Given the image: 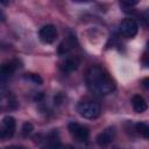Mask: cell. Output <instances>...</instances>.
<instances>
[{"mask_svg":"<svg viewBox=\"0 0 149 149\" xmlns=\"http://www.w3.org/2000/svg\"><path fill=\"white\" fill-rule=\"evenodd\" d=\"M69 132L71 133V135L77 139L78 141H86L88 139V135H90V132H88V128L80 125V123H77V122H70L69 126Z\"/></svg>","mask_w":149,"mask_h":149,"instance_id":"obj_5","label":"cell"},{"mask_svg":"<svg viewBox=\"0 0 149 149\" xmlns=\"http://www.w3.org/2000/svg\"><path fill=\"white\" fill-rule=\"evenodd\" d=\"M137 30H139V26L133 19L127 17V19L122 20V22L120 24V33L123 37L132 38L137 34Z\"/></svg>","mask_w":149,"mask_h":149,"instance_id":"obj_3","label":"cell"},{"mask_svg":"<svg viewBox=\"0 0 149 149\" xmlns=\"http://www.w3.org/2000/svg\"><path fill=\"white\" fill-rule=\"evenodd\" d=\"M115 149H120V148H115Z\"/></svg>","mask_w":149,"mask_h":149,"instance_id":"obj_20","label":"cell"},{"mask_svg":"<svg viewBox=\"0 0 149 149\" xmlns=\"http://www.w3.org/2000/svg\"><path fill=\"white\" fill-rule=\"evenodd\" d=\"M5 149H26V148L24 147H21V146H12V147L5 148Z\"/></svg>","mask_w":149,"mask_h":149,"instance_id":"obj_18","label":"cell"},{"mask_svg":"<svg viewBox=\"0 0 149 149\" xmlns=\"http://www.w3.org/2000/svg\"><path fill=\"white\" fill-rule=\"evenodd\" d=\"M86 84L91 92L105 95L115 90V81L100 66H92L86 73Z\"/></svg>","mask_w":149,"mask_h":149,"instance_id":"obj_1","label":"cell"},{"mask_svg":"<svg viewBox=\"0 0 149 149\" xmlns=\"http://www.w3.org/2000/svg\"><path fill=\"white\" fill-rule=\"evenodd\" d=\"M78 65H79V59L77 57H68V58H65L61 63L59 68H61V70L63 72H66L68 73V72L74 71L78 68Z\"/></svg>","mask_w":149,"mask_h":149,"instance_id":"obj_8","label":"cell"},{"mask_svg":"<svg viewBox=\"0 0 149 149\" xmlns=\"http://www.w3.org/2000/svg\"><path fill=\"white\" fill-rule=\"evenodd\" d=\"M15 119L10 115H7L2 119V126H1V137L6 139V137H12L14 132H15Z\"/></svg>","mask_w":149,"mask_h":149,"instance_id":"obj_6","label":"cell"},{"mask_svg":"<svg viewBox=\"0 0 149 149\" xmlns=\"http://www.w3.org/2000/svg\"><path fill=\"white\" fill-rule=\"evenodd\" d=\"M15 69H16V62L9 61L7 63H3L2 66H1V77H2V79H5L6 77H9L14 72Z\"/></svg>","mask_w":149,"mask_h":149,"instance_id":"obj_10","label":"cell"},{"mask_svg":"<svg viewBox=\"0 0 149 149\" xmlns=\"http://www.w3.org/2000/svg\"><path fill=\"white\" fill-rule=\"evenodd\" d=\"M38 36H40V40L45 43V44H50V43H54L58 36V33H57V29L55 26L52 24H47L44 27H42L40 29V33H38Z\"/></svg>","mask_w":149,"mask_h":149,"instance_id":"obj_4","label":"cell"},{"mask_svg":"<svg viewBox=\"0 0 149 149\" xmlns=\"http://www.w3.org/2000/svg\"><path fill=\"white\" fill-rule=\"evenodd\" d=\"M146 54L149 55V42H148V45H147V51H146Z\"/></svg>","mask_w":149,"mask_h":149,"instance_id":"obj_19","label":"cell"},{"mask_svg":"<svg viewBox=\"0 0 149 149\" xmlns=\"http://www.w3.org/2000/svg\"><path fill=\"white\" fill-rule=\"evenodd\" d=\"M41 149H62V144L56 137H50Z\"/></svg>","mask_w":149,"mask_h":149,"instance_id":"obj_12","label":"cell"},{"mask_svg":"<svg viewBox=\"0 0 149 149\" xmlns=\"http://www.w3.org/2000/svg\"><path fill=\"white\" fill-rule=\"evenodd\" d=\"M142 85L144 86V88L149 90V77H147V78H143V80H142Z\"/></svg>","mask_w":149,"mask_h":149,"instance_id":"obj_17","label":"cell"},{"mask_svg":"<svg viewBox=\"0 0 149 149\" xmlns=\"http://www.w3.org/2000/svg\"><path fill=\"white\" fill-rule=\"evenodd\" d=\"M132 105H133L134 111L137 112V113H143L148 108V105H147L146 100L140 94H135L132 98Z\"/></svg>","mask_w":149,"mask_h":149,"instance_id":"obj_9","label":"cell"},{"mask_svg":"<svg viewBox=\"0 0 149 149\" xmlns=\"http://www.w3.org/2000/svg\"><path fill=\"white\" fill-rule=\"evenodd\" d=\"M24 78H27V79H29L30 81H33V83H35V84H38V85L43 83L42 77H41L40 74H37V73H27V74L24 76Z\"/></svg>","mask_w":149,"mask_h":149,"instance_id":"obj_13","label":"cell"},{"mask_svg":"<svg viewBox=\"0 0 149 149\" xmlns=\"http://www.w3.org/2000/svg\"><path fill=\"white\" fill-rule=\"evenodd\" d=\"M77 112L85 119H95L100 115V106L95 102L84 101L77 106Z\"/></svg>","mask_w":149,"mask_h":149,"instance_id":"obj_2","label":"cell"},{"mask_svg":"<svg viewBox=\"0 0 149 149\" xmlns=\"http://www.w3.org/2000/svg\"><path fill=\"white\" fill-rule=\"evenodd\" d=\"M114 136H115V128L114 127H108V128L104 129L101 133L98 134V136H97V143L100 147L105 148V147H107L113 141Z\"/></svg>","mask_w":149,"mask_h":149,"instance_id":"obj_7","label":"cell"},{"mask_svg":"<svg viewBox=\"0 0 149 149\" xmlns=\"http://www.w3.org/2000/svg\"><path fill=\"white\" fill-rule=\"evenodd\" d=\"M135 130L144 139H149V125L144 122H137L135 125Z\"/></svg>","mask_w":149,"mask_h":149,"instance_id":"obj_11","label":"cell"},{"mask_svg":"<svg viewBox=\"0 0 149 149\" xmlns=\"http://www.w3.org/2000/svg\"><path fill=\"white\" fill-rule=\"evenodd\" d=\"M33 129H34V127H33V125L30 122H24L23 126H22V135L23 136H28L33 132Z\"/></svg>","mask_w":149,"mask_h":149,"instance_id":"obj_15","label":"cell"},{"mask_svg":"<svg viewBox=\"0 0 149 149\" xmlns=\"http://www.w3.org/2000/svg\"><path fill=\"white\" fill-rule=\"evenodd\" d=\"M142 20H143L144 24L149 28V8L143 12V14H142Z\"/></svg>","mask_w":149,"mask_h":149,"instance_id":"obj_16","label":"cell"},{"mask_svg":"<svg viewBox=\"0 0 149 149\" xmlns=\"http://www.w3.org/2000/svg\"><path fill=\"white\" fill-rule=\"evenodd\" d=\"M136 5H137V1H133V0H122V1H120V6L125 8L123 9L125 12H129V8H132Z\"/></svg>","mask_w":149,"mask_h":149,"instance_id":"obj_14","label":"cell"}]
</instances>
